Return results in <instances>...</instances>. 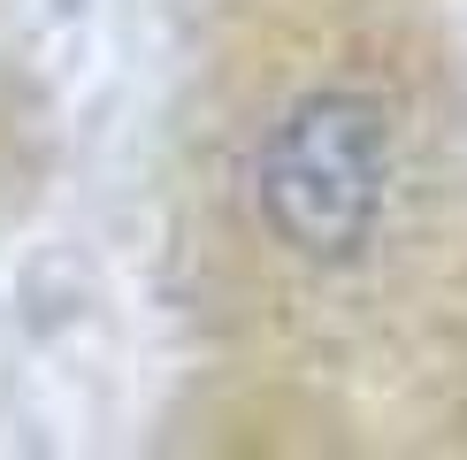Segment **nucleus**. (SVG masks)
I'll use <instances>...</instances> for the list:
<instances>
[{
	"mask_svg": "<svg viewBox=\"0 0 467 460\" xmlns=\"http://www.w3.org/2000/svg\"><path fill=\"white\" fill-rule=\"evenodd\" d=\"M399 177V108L360 77H322L245 146L253 238L306 277H345L383 246Z\"/></svg>",
	"mask_w": 467,
	"mask_h": 460,
	"instance_id": "f257e3e1",
	"label": "nucleus"
}]
</instances>
